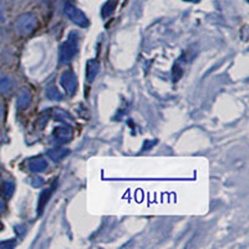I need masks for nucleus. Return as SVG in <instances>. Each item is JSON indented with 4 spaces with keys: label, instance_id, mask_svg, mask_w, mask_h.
Here are the masks:
<instances>
[{
    "label": "nucleus",
    "instance_id": "obj_2",
    "mask_svg": "<svg viewBox=\"0 0 249 249\" xmlns=\"http://www.w3.org/2000/svg\"><path fill=\"white\" fill-rule=\"evenodd\" d=\"M37 26V18L33 13H25L21 14L15 21V30L21 36L31 34Z\"/></svg>",
    "mask_w": 249,
    "mask_h": 249
},
{
    "label": "nucleus",
    "instance_id": "obj_13",
    "mask_svg": "<svg viewBox=\"0 0 249 249\" xmlns=\"http://www.w3.org/2000/svg\"><path fill=\"white\" fill-rule=\"evenodd\" d=\"M15 190V186L12 181H6L4 182V186H3V195L5 198H10L14 193Z\"/></svg>",
    "mask_w": 249,
    "mask_h": 249
},
{
    "label": "nucleus",
    "instance_id": "obj_15",
    "mask_svg": "<svg viewBox=\"0 0 249 249\" xmlns=\"http://www.w3.org/2000/svg\"><path fill=\"white\" fill-rule=\"evenodd\" d=\"M55 116H56L57 119L61 120V121L66 122V124H72V119H71V117L69 116V115L65 112V111L56 110V111H55Z\"/></svg>",
    "mask_w": 249,
    "mask_h": 249
},
{
    "label": "nucleus",
    "instance_id": "obj_20",
    "mask_svg": "<svg viewBox=\"0 0 249 249\" xmlns=\"http://www.w3.org/2000/svg\"><path fill=\"white\" fill-rule=\"evenodd\" d=\"M1 117H3V104L0 101V120H1Z\"/></svg>",
    "mask_w": 249,
    "mask_h": 249
},
{
    "label": "nucleus",
    "instance_id": "obj_4",
    "mask_svg": "<svg viewBox=\"0 0 249 249\" xmlns=\"http://www.w3.org/2000/svg\"><path fill=\"white\" fill-rule=\"evenodd\" d=\"M60 84H61L62 89L66 91L69 95H74L75 91L77 89V79L76 75L74 74V71L66 70L64 71L60 76Z\"/></svg>",
    "mask_w": 249,
    "mask_h": 249
},
{
    "label": "nucleus",
    "instance_id": "obj_10",
    "mask_svg": "<svg viewBox=\"0 0 249 249\" xmlns=\"http://www.w3.org/2000/svg\"><path fill=\"white\" fill-rule=\"evenodd\" d=\"M69 150L66 148H53V150L48 151V156L50 157L51 160H54L55 162H59L61 161L65 156H68Z\"/></svg>",
    "mask_w": 249,
    "mask_h": 249
},
{
    "label": "nucleus",
    "instance_id": "obj_3",
    "mask_svg": "<svg viewBox=\"0 0 249 249\" xmlns=\"http://www.w3.org/2000/svg\"><path fill=\"white\" fill-rule=\"evenodd\" d=\"M65 14L68 15L69 19L72 21L74 24L79 26H88L89 25V20L88 18L85 17V14L77 9L76 6L72 5V4L68 3L65 5Z\"/></svg>",
    "mask_w": 249,
    "mask_h": 249
},
{
    "label": "nucleus",
    "instance_id": "obj_22",
    "mask_svg": "<svg viewBox=\"0 0 249 249\" xmlns=\"http://www.w3.org/2000/svg\"><path fill=\"white\" fill-rule=\"evenodd\" d=\"M0 228H1V223H0Z\"/></svg>",
    "mask_w": 249,
    "mask_h": 249
},
{
    "label": "nucleus",
    "instance_id": "obj_16",
    "mask_svg": "<svg viewBox=\"0 0 249 249\" xmlns=\"http://www.w3.org/2000/svg\"><path fill=\"white\" fill-rule=\"evenodd\" d=\"M30 183L33 187H41L44 184V179L41 177H34L30 179Z\"/></svg>",
    "mask_w": 249,
    "mask_h": 249
},
{
    "label": "nucleus",
    "instance_id": "obj_9",
    "mask_svg": "<svg viewBox=\"0 0 249 249\" xmlns=\"http://www.w3.org/2000/svg\"><path fill=\"white\" fill-rule=\"evenodd\" d=\"M54 137L59 142L64 143L71 140V130L69 127H57L54 131Z\"/></svg>",
    "mask_w": 249,
    "mask_h": 249
},
{
    "label": "nucleus",
    "instance_id": "obj_12",
    "mask_svg": "<svg viewBox=\"0 0 249 249\" xmlns=\"http://www.w3.org/2000/svg\"><path fill=\"white\" fill-rule=\"evenodd\" d=\"M46 96L50 100L59 101V100L62 99V93L56 88H54V86H49L48 90H46Z\"/></svg>",
    "mask_w": 249,
    "mask_h": 249
},
{
    "label": "nucleus",
    "instance_id": "obj_19",
    "mask_svg": "<svg viewBox=\"0 0 249 249\" xmlns=\"http://www.w3.org/2000/svg\"><path fill=\"white\" fill-rule=\"evenodd\" d=\"M5 208H6L5 201H4V199L0 198V213H3L4 211H5Z\"/></svg>",
    "mask_w": 249,
    "mask_h": 249
},
{
    "label": "nucleus",
    "instance_id": "obj_5",
    "mask_svg": "<svg viewBox=\"0 0 249 249\" xmlns=\"http://www.w3.org/2000/svg\"><path fill=\"white\" fill-rule=\"evenodd\" d=\"M55 186H56V183H54L51 187H49V188H45L43 192L40 193L39 203H37V214H41V213H43L44 208H45V206L48 204L49 199H50L51 195H53V192H54Z\"/></svg>",
    "mask_w": 249,
    "mask_h": 249
},
{
    "label": "nucleus",
    "instance_id": "obj_1",
    "mask_svg": "<svg viewBox=\"0 0 249 249\" xmlns=\"http://www.w3.org/2000/svg\"><path fill=\"white\" fill-rule=\"evenodd\" d=\"M77 46H79V37H77L76 33H71L69 35L68 40L65 43H62L60 46L59 51V60L61 64H68L71 60L74 59V56L77 53Z\"/></svg>",
    "mask_w": 249,
    "mask_h": 249
},
{
    "label": "nucleus",
    "instance_id": "obj_17",
    "mask_svg": "<svg viewBox=\"0 0 249 249\" xmlns=\"http://www.w3.org/2000/svg\"><path fill=\"white\" fill-rule=\"evenodd\" d=\"M4 20H5V10H4L3 0H0V24H3Z\"/></svg>",
    "mask_w": 249,
    "mask_h": 249
},
{
    "label": "nucleus",
    "instance_id": "obj_6",
    "mask_svg": "<svg viewBox=\"0 0 249 249\" xmlns=\"http://www.w3.org/2000/svg\"><path fill=\"white\" fill-rule=\"evenodd\" d=\"M100 70V64L97 60L91 59L88 61V65H86V79L89 82H92L95 80V77L97 76Z\"/></svg>",
    "mask_w": 249,
    "mask_h": 249
},
{
    "label": "nucleus",
    "instance_id": "obj_7",
    "mask_svg": "<svg viewBox=\"0 0 249 249\" xmlns=\"http://www.w3.org/2000/svg\"><path fill=\"white\" fill-rule=\"evenodd\" d=\"M31 102V93L28 89H23L20 91L19 95H18L17 99V105L20 110H25V108L29 107Z\"/></svg>",
    "mask_w": 249,
    "mask_h": 249
},
{
    "label": "nucleus",
    "instance_id": "obj_21",
    "mask_svg": "<svg viewBox=\"0 0 249 249\" xmlns=\"http://www.w3.org/2000/svg\"><path fill=\"white\" fill-rule=\"evenodd\" d=\"M0 186H1V177H0Z\"/></svg>",
    "mask_w": 249,
    "mask_h": 249
},
{
    "label": "nucleus",
    "instance_id": "obj_11",
    "mask_svg": "<svg viewBox=\"0 0 249 249\" xmlns=\"http://www.w3.org/2000/svg\"><path fill=\"white\" fill-rule=\"evenodd\" d=\"M13 89L12 79L6 75H0V93H8Z\"/></svg>",
    "mask_w": 249,
    "mask_h": 249
},
{
    "label": "nucleus",
    "instance_id": "obj_18",
    "mask_svg": "<svg viewBox=\"0 0 249 249\" xmlns=\"http://www.w3.org/2000/svg\"><path fill=\"white\" fill-rule=\"evenodd\" d=\"M14 247V242H3V243H0V248H12Z\"/></svg>",
    "mask_w": 249,
    "mask_h": 249
},
{
    "label": "nucleus",
    "instance_id": "obj_8",
    "mask_svg": "<svg viewBox=\"0 0 249 249\" xmlns=\"http://www.w3.org/2000/svg\"><path fill=\"white\" fill-rule=\"evenodd\" d=\"M46 168H48V161L45 159H41V157H39V159H33L29 162V170L31 172H44Z\"/></svg>",
    "mask_w": 249,
    "mask_h": 249
},
{
    "label": "nucleus",
    "instance_id": "obj_14",
    "mask_svg": "<svg viewBox=\"0 0 249 249\" xmlns=\"http://www.w3.org/2000/svg\"><path fill=\"white\" fill-rule=\"evenodd\" d=\"M115 6H116V1H111V3L108 1V3L104 6V9H102V17L104 18L110 17V15L112 14Z\"/></svg>",
    "mask_w": 249,
    "mask_h": 249
}]
</instances>
